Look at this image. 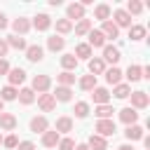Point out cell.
Returning a JSON list of instances; mask_svg holds the SVG:
<instances>
[{"label": "cell", "mask_w": 150, "mask_h": 150, "mask_svg": "<svg viewBox=\"0 0 150 150\" xmlns=\"http://www.w3.org/2000/svg\"><path fill=\"white\" fill-rule=\"evenodd\" d=\"M0 129L2 131H14L16 129V117L12 112H0Z\"/></svg>", "instance_id": "ba28073f"}, {"label": "cell", "mask_w": 150, "mask_h": 150, "mask_svg": "<svg viewBox=\"0 0 150 150\" xmlns=\"http://www.w3.org/2000/svg\"><path fill=\"white\" fill-rule=\"evenodd\" d=\"M96 131H98V136L105 138V136H112L117 129H115V122L112 120H98L96 122Z\"/></svg>", "instance_id": "277c9868"}, {"label": "cell", "mask_w": 150, "mask_h": 150, "mask_svg": "<svg viewBox=\"0 0 150 150\" xmlns=\"http://www.w3.org/2000/svg\"><path fill=\"white\" fill-rule=\"evenodd\" d=\"M52 87V80H49V75H35L33 77V91H38V94H45L47 89Z\"/></svg>", "instance_id": "7a4b0ae2"}, {"label": "cell", "mask_w": 150, "mask_h": 150, "mask_svg": "<svg viewBox=\"0 0 150 150\" xmlns=\"http://www.w3.org/2000/svg\"><path fill=\"white\" fill-rule=\"evenodd\" d=\"M103 61L115 66V63L120 61V49H117V47H112V45H105V47H103Z\"/></svg>", "instance_id": "9c48e42d"}, {"label": "cell", "mask_w": 150, "mask_h": 150, "mask_svg": "<svg viewBox=\"0 0 150 150\" xmlns=\"http://www.w3.org/2000/svg\"><path fill=\"white\" fill-rule=\"evenodd\" d=\"M101 73H105V61L103 59H89V75H101Z\"/></svg>", "instance_id": "ffe728a7"}, {"label": "cell", "mask_w": 150, "mask_h": 150, "mask_svg": "<svg viewBox=\"0 0 150 150\" xmlns=\"http://www.w3.org/2000/svg\"><path fill=\"white\" fill-rule=\"evenodd\" d=\"M112 112H115V110H112V105H108V103H105V105H96V115H98V120H110Z\"/></svg>", "instance_id": "d590c367"}, {"label": "cell", "mask_w": 150, "mask_h": 150, "mask_svg": "<svg viewBox=\"0 0 150 150\" xmlns=\"http://www.w3.org/2000/svg\"><path fill=\"white\" fill-rule=\"evenodd\" d=\"M124 12H127L129 16H131V14H141V12H143V5H141L138 0H129V2H127V9H124Z\"/></svg>", "instance_id": "f35d334b"}, {"label": "cell", "mask_w": 150, "mask_h": 150, "mask_svg": "<svg viewBox=\"0 0 150 150\" xmlns=\"http://www.w3.org/2000/svg\"><path fill=\"white\" fill-rule=\"evenodd\" d=\"M91 98H94L96 105H105V103L110 101V91H108L105 87H94V89H91Z\"/></svg>", "instance_id": "3957f363"}, {"label": "cell", "mask_w": 150, "mask_h": 150, "mask_svg": "<svg viewBox=\"0 0 150 150\" xmlns=\"http://www.w3.org/2000/svg\"><path fill=\"white\" fill-rule=\"evenodd\" d=\"M0 145H2V134H0Z\"/></svg>", "instance_id": "816d5d0a"}, {"label": "cell", "mask_w": 150, "mask_h": 150, "mask_svg": "<svg viewBox=\"0 0 150 150\" xmlns=\"http://www.w3.org/2000/svg\"><path fill=\"white\" fill-rule=\"evenodd\" d=\"M110 14H112V9H110V5H105V2L96 5V9H94V16L101 19V21H110Z\"/></svg>", "instance_id": "d6986e66"}, {"label": "cell", "mask_w": 150, "mask_h": 150, "mask_svg": "<svg viewBox=\"0 0 150 150\" xmlns=\"http://www.w3.org/2000/svg\"><path fill=\"white\" fill-rule=\"evenodd\" d=\"M61 66H63V70H75L77 68V59H75V54H63L61 56Z\"/></svg>", "instance_id": "484cf974"}, {"label": "cell", "mask_w": 150, "mask_h": 150, "mask_svg": "<svg viewBox=\"0 0 150 150\" xmlns=\"http://www.w3.org/2000/svg\"><path fill=\"white\" fill-rule=\"evenodd\" d=\"M9 73V63H7V59H0V75H7Z\"/></svg>", "instance_id": "f6af8a7d"}, {"label": "cell", "mask_w": 150, "mask_h": 150, "mask_svg": "<svg viewBox=\"0 0 150 150\" xmlns=\"http://www.w3.org/2000/svg\"><path fill=\"white\" fill-rule=\"evenodd\" d=\"M66 19H68V21H73V19L82 21V19H84V7H82L80 2H73V5H68V9H66Z\"/></svg>", "instance_id": "5b68a950"}, {"label": "cell", "mask_w": 150, "mask_h": 150, "mask_svg": "<svg viewBox=\"0 0 150 150\" xmlns=\"http://www.w3.org/2000/svg\"><path fill=\"white\" fill-rule=\"evenodd\" d=\"M2 28H7V16L0 12V30H2Z\"/></svg>", "instance_id": "7dc6e473"}, {"label": "cell", "mask_w": 150, "mask_h": 150, "mask_svg": "<svg viewBox=\"0 0 150 150\" xmlns=\"http://www.w3.org/2000/svg\"><path fill=\"white\" fill-rule=\"evenodd\" d=\"M16 94H19V89L7 84V87H2V91H0V98H2V101H14V98H16Z\"/></svg>", "instance_id": "e575fe53"}, {"label": "cell", "mask_w": 150, "mask_h": 150, "mask_svg": "<svg viewBox=\"0 0 150 150\" xmlns=\"http://www.w3.org/2000/svg\"><path fill=\"white\" fill-rule=\"evenodd\" d=\"M5 42H7V47H14V49H23V52H26V47H28V45H26V40H23V38H19V35H9Z\"/></svg>", "instance_id": "83f0119b"}, {"label": "cell", "mask_w": 150, "mask_h": 150, "mask_svg": "<svg viewBox=\"0 0 150 150\" xmlns=\"http://www.w3.org/2000/svg\"><path fill=\"white\" fill-rule=\"evenodd\" d=\"M16 98H19V101H21V103H23V105H30V103H33V101H35V91H33V89H28V87H26V89H21V91H19V94H16Z\"/></svg>", "instance_id": "4316f807"}, {"label": "cell", "mask_w": 150, "mask_h": 150, "mask_svg": "<svg viewBox=\"0 0 150 150\" xmlns=\"http://www.w3.org/2000/svg\"><path fill=\"white\" fill-rule=\"evenodd\" d=\"M38 105H40L42 112H52V110L56 108V101H54L52 94H40V96H38Z\"/></svg>", "instance_id": "8992f818"}, {"label": "cell", "mask_w": 150, "mask_h": 150, "mask_svg": "<svg viewBox=\"0 0 150 150\" xmlns=\"http://www.w3.org/2000/svg\"><path fill=\"white\" fill-rule=\"evenodd\" d=\"M73 112H75V117L84 120V117L89 115V103H87V101H77V103H75V110H73Z\"/></svg>", "instance_id": "836d02e7"}, {"label": "cell", "mask_w": 150, "mask_h": 150, "mask_svg": "<svg viewBox=\"0 0 150 150\" xmlns=\"http://www.w3.org/2000/svg\"><path fill=\"white\" fill-rule=\"evenodd\" d=\"M52 96H54V101H63L66 103V101L73 98V91H70V87H56V91Z\"/></svg>", "instance_id": "cb8c5ba5"}, {"label": "cell", "mask_w": 150, "mask_h": 150, "mask_svg": "<svg viewBox=\"0 0 150 150\" xmlns=\"http://www.w3.org/2000/svg\"><path fill=\"white\" fill-rule=\"evenodd\" d=\"M129 96H131V108H134V110H143V108H148V103H150L148 94L141 91V89H138V91H131Z\"/></svg>", "instance_id": "6da1fadb"}, {"label": "cell", "mask_w": 150, "mask_h": 150, "mask_svg": "<svg viewBox=\"0 0 150 150\" xmlns=\"http://www.w3.org/2000/svg\"><path fill=\"white\" fill-rule=\"evenodd\" d=\"M105 82H108V84H120V82H122V70H120L117 66L105 68Z\"/></svg>", "instance_id": "e0dca14e"}, {"label": "cell", "mask_w": 150, "mask_h": 150, "mask_svg": "<svg viewBox=\"0 0 150 150\" xmlns=\"http://www.w3.org/2000/svg\"><path fill=\"white\" fill-rule=\"evenodd\" d=\"M87 35H89V42H87V45H89L91 49H94V47H105V38H103L101 30H94V28H91Z\"/></svg>", "instance_id": "5bb4252c"}, {"label": "cell", "mask_w": 150, "mask_h": 150, "mask_svg": "<svg viewBox=\"0 0 150 150\" xmlns=\"http://www.w3.org/2000/svg\"><path fill=\"white\" fill-rule=\"evenodd\" d=\"M16 148H19V150H35V143H30V141H19Z\"/></svg>", "instance_id": "ee69618b"}, {"label": "cell", "mask_w": 150, "mask_h": 150, "mask_svg": "<svg viewBox=\"0 0 150 150\" xmlns=\"http://www.w3.org/2000/svg\"><path fill=\"white\" fill-rule=\"evenodd\" d=\"M47 47H49V52H61V49L66 47V40H63L61 35H52V38L47 40Z\"/></svg>", "instance_id": "603a6c76"}, {"label": "cell", "mask_w": 150, "mask_h": 150, "mask_svg": "<svg viewBox=\"0 0 150 150\" xmlns=\"http://www.w3.org/2000/svg\"><path fill=\"white\" fill-rule=\"evenodd\" d=\"M7 49H9V47H7V42H5V40H0V59L7 54Z\"/></svg>", "instance_id": "bcb514c9"}, {"label": "cell", "mask_w": 150, "mask_h": 150, "mask_svg": "<svg viewBox=\"0 0 150 150\" xmlns=\"http://www.w3.org/2000/svg\"><path fill=\"white\" fill-rule=\"evenodd\" d=\"M112 19H115L112 23H115L117 28H120V26H127V28L131 26V16H129L124 9H115V12H112Z\"/></svg>", "instance_id": "7c38bea8"}, {"label": "cell", "mask_w": 150, "mask_h": 150, "mask_svg": "<svg viewBox=\"0 0 150 150\" xmlns=\"http://www.w3.org/2000/svg\"><path fill=\"white\" fill-rule=\"evenodd\" d=\"M2 108H5V101H2V98H0V112H2Z\"/></svg>", "instance_id": "f907efd6"}, {"label": "cell", "mask_w": 150, "mask_h": 150, "mask_svg": "<svg viewBox=\"0 0 150 150\" xmlns=\"http://www.w3.org/2000/svg\"><path fill=\"white\" fill-rule=\"evenodd\" d=\"M59 150H75V141L68 138V136L61 138V141H59Z\"/></svg>", "instance_id": "b9f144b4"}, {"label": "cell", "mask_w": 150, "mask_h": 150, "mask_svg": "<svg viewBox=\"0 0 150 150\" xmlns=\"http://www.w3.org/2000/svg\"><path fill=\"white\" fill-rule=\"evenodd\" d=\"M96 87V77L94 75H82V80H80V89L82 91H91Z\"/></svg>", "instance_id": "d6a6232c"}, {"label": "cell", "mask_w": 150, "mask_h": 150, "mask_svg": "<svg viewBox=\"0 0 150 150\" xmlns=\"http://www.w3.org/2000/svg\"><path fill=\"white\" fill-rule=\"evenodd\" d=\"M124 136H127L129 141H138V138H143V129H141L138 124H131V127H127Z\"/></svg>", "instance_id": "f546056e"}, {"label": "cell", "mask_w": 150, "mask_h": 150, "mask_svg": "<svg viewBox=\"0 0 150 150\" xmlns=\"http://www.w3.org/2000/svg\"><path fill=\"white\" fill-rule=\"evenodd\" d=\"M12 28H14V35H26V33L30 30V21L23 19V16H19V19H14Z\"/></svg>", "instance_id": "4fadbf2b"}, {"label": "cell", "mask_w": 150, "mask_h": 150, "mask_svg": "<svg viewBox=\"0 0 150 150\" xmlns=\"http://www.w3.org/2000/svg\"><path fill=\"white\" fill-rule=\"evenodd\" d=\"M73 30V21H68V19H56V33L59 35H66V33H70Z\"/></svg>", "instance_id": "4dcf8cb0"}, {"label": "cell", "mask_w": 150, "mask_h": 150, "mask_svg": "<svg viewBox=\"0 0 150 150\" xmlns=\"http://www.w3.org/2000/svg\"><path fill=\"white\" fill-rule=\"evenodd\" d=\"M129 38L131 40H143L145 38V26H129Z\"/></svg>", "instance_id": "8d00e7d4"}, {"label": "cell", "mask_w": 150, "mask_h": 150, "mask_svg": "<svg viewBox=\"0 0 150 150\" xmlns=\"http://www.w3.org/2000/svg\"><path fill=\"white\" fill-rule=\"evenodd\" d=\"M47 129H49V122H47V117L38 115V117H33V120H30V131H33V134H45Z\"/></svg>", "instance_id": "52a82bcc"}, {"label": "cell", "mask_w": 150, "mask_h": 150, "mask_svg": "<svg viewBox=\"0 0 150 150\" xmlns=\"http://www.w3.org/2000/svg\"><path fill=\"white\" fill-rule=\"evenodd\" d=\"M56 134H66V131H73V120L70 117H59L56 120Z\"/></svg>", "instance_id": "d4e9b609"}, {"label": "cell", "mask_w": 150, "mask_h": 150, "mask_svg": "<svg viewBox=\"0 0 150 150\" xmlns=\"http://www.w3.org/2000/svg\"><path fill=\"white\" fill-rule=\"evenodd\" d=\"M89 30H91V21H89V19L77 21V26H75V33H77V35H87Z\"/></svg>", "instance_id": "ab89813d"}, {"label": "cell", "mask_w": 150, "mask_h": 150, "mask_svg": "<svg viewBox=\"0 0 150 150\" xmlns=\"http://www.w3.org/2000/svg\"><path fill=\"white\" fill-rule=\"evenodd\" d=\"M75 150H89V148H87V143H80V145H75Z\"/></svg>", "instance_id": "c3c4849f"}, {"label": "cell", "mask_w": 150, "mask_h": 150, "mask_svg": "<svg viewBox=\"0 0 150 150\" xmlns=\"http://www.w3.org/2000/svg\"><path fill=\"white\" fill-rule=\"evenodd\" d=\"M87 148H89V150H108V141H105L103 136H98V134H91Z\"/></svg>", "instance_id": "8fae6325"}, {"label": "cell", "mask_w": 150, "mask_h": 150, "mask_svg": "<svg viewBox=\"0 0 150 150\" xmlns=\"http://www.w3.org/2000/svg\"><path fill=\"white\" fill-rule=\"evenodd\" d=\"M7 77H9V87H16V84H21L26 80V70L23 68H9Z\"/></svg>", "instance_id": "30bf717a"}, {"label": "cell", "mask_w": 150, "mask_h": 150, "mask_svg": "<svg viewBox=\"0 0 150 150\" xmlns=\"http://www.w3.org/2000/svg\"><path fill=\"white\" fill-rule=\"evenodd\" d=\"M127 80H129V82L141 80V66H136V63H134V66H129V68H127Z\"/></svg>", "instance_id": "60d3db41"}, {"label": "cell", "mask_w": 150, "mask_h": 150, "mask_svg": "<svg viewBox=\"0 0 150 150\" xmlns=\"http://www.w3.org/2000/svg\"><path fill=\"white\" fill-rule=\"evenodd\" d=\"M59 141H61V136H59L56 131H49V129H47V131L42 134V145H45V148H56Z\"/></svg>", "instance_id": "ac0fdd59"}, {"label": "cell", "mask_w": 150, "mask_h": 150, "mask_svg": "<svg viewBox=\"0 0 150 150\" xmlns=\"http://www.w3.org/2000/svg\"><path fill=\"white\" fill-rule=\"evenodd\" d=\"M101 33H103V38H117L120 35V28L112 23V21H103V28H101Z\"/></svg>", "instance_id": "7402d4cb"}, {"label": "cell", "mask_w": 150, "mask_h": 150, "mask_svg": "<svg viewBox=\"0 0 150 150\" xmlns=\"http://www.w3.org/2000/svg\"><path fill=\"white\" fill-rule=\"evenodd\" d=\"M56 82H59V87H70V84L75 82V75L68 73V70H63L61 75H56Z\"/></svg>", "instance_id": "1f68e13d"}, {"label": "cell", "mask_w": 150, "mask_h": 150, "mask_svg": "<svg viewBox=\"0 0 150 150\" xmlns=\"http://www.w3.org/2000/svg\"><path fill=\"white\" fill-rule=\"evenodd\" d=\"M2 145H5V148H16V145H19V138H16L14 134H9V136L2 138Z\"/></svg>", "instance_id": "7bdbcfd3"}, {"label": "cell", "mask_w": 150, "mask_h": 150, "mask_svg": "<svg viewBox=\"0 0 150 150\" xmlns=\"http://www.w3.org/2000/svg\"><path fill=\"white\" fill-rule=\"evenodd\" d=\"M75 59H91V47L87 42H80L75 47Z\"/></svg>", "instance_id": "f1b7e54d"}, {"label": "cell", "mask_w": 150, "mask_h": 150, "mask_svg": "<svg viewBox=\"0 0 150 150\" xmlns=\"http://www.w3.org/2000/svg\"><path fill=\"white\" fill-rule=\"evenodd\" d=\"M117 98H127L129 94H131V87L129 84H124V82H120V84H115V91H112Z\"/></svg>", "instance_id": "74e56055"}, {"label": "cell", "mask_w": 150, "mask_h": 150, "mask_svg": "<svg viewBox=\"0 0 150 150\" xmlns=\"http://www.w3.org/2000/svg\"><path fill=\"white\" fill-rule=\"evenodd\" d=\"M117 150H134V148H131V145H120Z\"/></svg>", "instance_id": "681fc988"}, {"label": "cell", "mask_w": 150, "mask_h": 150, "mask_svg": "<svg viewBox=\"0 0 150 150\" xmlns=\"http://www.w3.org/2000/svg\"><path fill=\"white\" fill-rule=\"evenodd\" d=\"M120 120H122L127 127H131V124H136V120H138V112H136L134 108H122V110H120Z\"/></svg>", "instance_id": "2e32d148"}, {"label": "cell", "mask_w": 150, "mask_h": 150, "mask_svg": "<svg viewBox=\"0 0 150 150\" xmlns=\"http://www.w3.org/2000/svg\"><path fill=\"white\" fill-rule=\"evenodd\" d=\"M33 26H35V30H47V28L52 26L49 14H38V16L33 19Z\"/></svg>", "instance_id": "44dd1931"}, {"label": "cell", "mask_w": 150, "mask_h": 150, "mask_svg": "<svg viewBox=\"0 0 150 150\" xmlns=\"http://www.w3.org/2000/svg\"><path fill=\"white\" fill-rule=\"evenodd\" d=\"M42 54H45V52H42V47H40V45H28V47H26V59H28V61H33V63L42 61Z\"/></svg>", "instance_id": "9a60e30c"}]
</instances>
